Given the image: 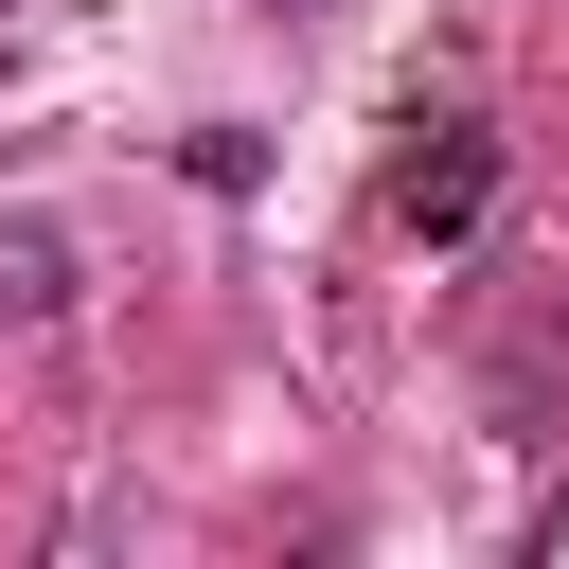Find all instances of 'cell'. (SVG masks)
Returning <instances> with one entry per match:
<instances>
[{
	"label": "cell",
	"instance_id": "cell-2",
	"mask_svg": "<svg viewBox=\"0 0 569 569\" xmlns=\"http://www.w3.org/2000/svg\"><path fill=\"white\" fill-rule=\"evenodd\" d=\"M36 320H71V231L0 213V338H36Z\"/></svg>",
	"mask_w": 569,
	"mask_h": 569
},
{
	"label": "cell",
	"instance_id": "cell-1",
	"mask_svg": "<svg viewBox=\"0 0 569 569\" xmlns=\"http://www.w3.org/2000/svg\"><path fill=\"white\" fill-rule=\"evenodd\" d=\"M480 196H498V142H480V124H409L391 213H409V231H480Z\"/></svg>",
	"mask_w": 569,
	"mask_h": 569
}]
</instances>
